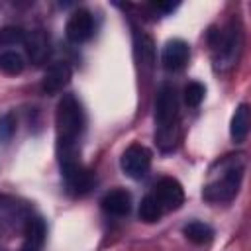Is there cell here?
Here are the masks:
<instances>
[{
    "instance_id": "6da1fadb",
    "label": "cell",
    "mask_w": 251,
    "mask_h": 251,
    "mask_svg": "<svg viewBox=\"0 0 251 251\" xmlns=\"http://www.w3.org/2000/svg\"><path fill=\"white\" fill-rule=\"evenodd\" d=\"M57 127V159L59 167L80 161L78 159V139L84 129V114L80 102L73 94H63L55 112Z\"/></svg>"
},
{
    "instance_id": "ffe728a7",
    "label": "cell",
    "mask_w": 251,
    "mask_h": 251,
    "mask_svg": "<svg viewBox=\"0 0 251 251\" xmlns=\"http://www.w3.org/2000/svg\"><path fill=\"white\" fill-rule=\"evenodd\" d=\"M176 6H178V2H167V4L165 2H157L155 4V8L157 10H163V12H173Z\"/></svg>"
},
{
    "instance_id": "52a82bcc",
    "label": "cell",
    "mask_w": 251,
    "mask_h": 251,
    "mask_svg": "<svg viewBox=\"0 0 251 251\" xmlns=\"http://www.w3.org/2000/svg\"><path fill=\"white\" fill-rule=\"evenodd\" d=\"M61 175H63V178L67 182V188L73 194H84L92 186V173L80 161L61 167Z\"/></svg>"
},
{
    "instance_id": "7a4b0ae2",
    "label": "cell",
    "mask_w": 251,
    "mask_h": 251,
    "mask_svg": "<svg viewBox=\"0 0 251 251\" xmlns=\"http://www.w3.org/2000/svg\"><path fill=\"white\" fill-rule=\"evenodd\" d=\"M243 155H229L222 161V175L214 180H210L202 192V196L210 202H227L231 200L237 190L243 176Z\"/></svg>"
},
{
    "instance_id": "30bf717a",
    "label": "cell",
    "mask_w": 251,
    "mask_h": 251,
    "mask_svg": "<svg viewBox=\"0 0 251 251\" xmlns=\"http://www.w3.org/2000/svg\"><path fill=\"white\" fill-rule=\"evenodd\" d=\"M100 204H102V210L112 216H126L131 210V196L124 188H114L104 194Z\"/></svg>"
},
{
    "instance_id": "e0dca14e",
    "label": "cell",
    "mask_w": 251,
    "mask_h": 251,
    "mask_svg": "<svg viewBox=\"0 0 251 251\" xmlns=\"http://www.w3.org/2000/svg\"><path fill=\"white\" fill-rule=\"evenodd\" d=\"M24 41H25V31L22 27H16V25L0 27V45L2 47H10L16 43H24Z\"/></svg>"
},
{
    "instance_id": "9c48e42d",
    "label": "cell",
    "mask_w": 251,
    "mask_h": 251,
    "mask_svg": "<svg viewBox=\"0 0 251 251\" xmlns=\"http://www.w3.org/2000/svg\"><path fill=\"white\" fill-rule=\"evenodd\" d=\"M188 43L182 39H169L161 53V63L167 71H176L188 61Z\"/></svg>"
},
{
    "instance_id": "ac0fdd59",
    "label": "cell",
    "mask_w": 251,
    "mask_h": 251,
    "mask_svg": "<svg viewBox=\"0 0 251 251\" xmlns=\"http://www.w3.org/2000/svg\"><path fill=\"white\" fill-rule=\"evenodd\" d=\"M204 94H206V88H204V84H200V82H188L186 86H184V102L188 104V106H198L202 100H204Z\"/></svg>"
},
{
    "instance_id": "8fae6325",
    "label": "cell",
    "mask_w": 251,
    "mask_h": 251,
    "mask_svg": "<svg viewBox=\"0 0 251 251\" xmlns=\"http://www.w3.org/2000/svg\"><path fill=\"white\" fill-rule=\"evenodd\" d=\"M249 133V106L247 104H239L231 116V124H229V135L235 143L245 141Z\"/></svg>"
},
{
    "instance_id": "277c9868",
    "label": "cell",
    "mask_w": 251,
    "mask_h": 251,
    "mask_svg": "<svg viewBox=\"0 0 251 251\" xmlns=\"http://www.w3.org/2000/svg\"><path fill=\"white\" fill-rule=\"evenodd\" d=\"M175 118H176L175 88L171 84H163L159 88L157 100H155V122H157V127H159V135H163L165 131L171 129Z\"/></svg>"
},
{
    "instance_id": "ba28073f",
    "label": "cell",
    "mask_w": 251,
    "mask_h": 251,
    "mask_svg": "<svg viewBox=\"0 0 251 251\" xmlns=\"http://www.w3.org/2000/svg\"><path fill=\"white\" fill-rule=\"evenodd\" d=\"M73 76V71H71V65L65 63V61H57L53 63L45 76H43V82H41V88L45 94H59L71 80Z\"/></svg>"
},
{
    "instance_id": "2e32d148",
    "label": "cell",
    "mask_w": 251,
    "mask_h": 251,
    "mask_svg": "<svg viewBox=\"0 0 251 251\" xmlns=\"http://www.w3.org/2000/svg\"><path fill=\"white\" fill-rule=\"evenodd\" d=\"M0 71L6 75H20L24 71V57L16 51H6L0 55Z\"/></svg>"
},
{
    "instance_id": "3957f363",
    "label": "cell",
    "mask_w": 251,
    "mask_h": 251,
    "mask_svg": "<svg viewBox=\"0 0 251 251\" xmlns=\"http://www.w3.org/2000/svg\"><path fill=\"white\" fill-rule=\"evenodd\" d=\"M120 167L124 171L126 176L133 178V180H141L151 167V153L147 147L139 145V143H131L120 159Z\"/></svg>"
},
{
    "instance_id": "4fadbf2b",
    "label": "cell",
    "mask_w": 251,
    "mask_h": 251,
    "mask_svg": "<svg viewBox=\"0 0 251 251\" xmlns=\"http://www.w3.org/2000/svg\"><path fill=\"white\" fill-rule=\"evenodd\" d=\"M182 233L188 241H192L196 245H204V243L212 241V237H214V229L204 222H188L182 227Z\"/></svg>"
},
{
    "instance_id": "9a60e30c",
    "label": "cell",
    "mask_w": 251,
    "mask_h": 251,
    "mask_svg": "<svg viewBox=\"0 0 251 251\" xmlns=\"http://www.w3.org/2000/svg\"><path fill=\"white\" fill-rule=\"evenodd\" d=\"M161 206H159V202L155 200V196L153 194H147V196H143L141 198V204H139V218L143 220V222H147V224H153V222H157L159 218H161Z\"/></svg>"
},
{
    "instance_id": "7c38bea8",
    "label": "cell",
    "mask_w": 251,
    "mask_h": 251,
    "mask_svg": "<svg viewBox=\"0 0 251 251\" xmlns=\"http://www.w3.org/2000/svg\"><path fill=\"white\" fill-rule=\"evenodd\" d=\"M43 239H45V224H43V220H39V218L29 220L27 233H25V239H24V245L20 247V251H41Z\"/></svg>"
},
{
    "instance_id": "8992f818",
    "label": "cell",
    "mask_w": 251,
    "mask_h": 251,
    "mask_svg": "<svg viewBox=\"0 0 251 251\" xmlns=\"http://www.w3.org/2000/svg\"><path fill=\"white\" fill-rule=\"evenodd\" d=\"M92 31H94V20L88 10H76L71 14L65 27L67 39L71 43H84L86 39H90Z\"/></svg>"
},
{
    "instance_id": "5bb4252c",
    "label": "cell",
    "mask_w": 251,
    "mask_h": 251,
    "mask_svg": "<svg viewBox=\"0 0 251 251\" xmlns=\"http://www.w3.org/2000/svg\"><path fill=\"white\" fill-rule=\"evenodd\" d=\"M25 45H27V53H29V57L33 59V61H43L45 57H47V53H49V41H47V37L41 33V31H33L29 37H25V41H24Z\"/></svg>"
},
{
    "instance_id": "5b68a950",
    "label": "cell",
    "mask_w": 251,
    "mask_h": 251,
    "mask_svg": "<svg viewBox=\"0 0 251 251\" xmlns=\"http://www.w3.org/2000/svg\"><path fill=\"white\" fill-rule=\"evenodd\" d=\"M155 200L159 202L161 210H176L182 206L184 202V190L180 186V182L173 176H165L157 182L155 186Z\"/></svg>"
},
{
    "instance_id": "d6986e66",
    "label": "cell",
    "mask_w": 251,
    "mask_h": 251,
    "mask_svg": "<svg viewBox=\"0 0 251 251\" xmlns=\"http://www.w3.org/2000/svg\"><path fill=\"white\" fill-rule=\"evenodd\" d=\"M16 131V118L12 112L0 116V141H8Z\"/></svg>"
}]
</instances>
